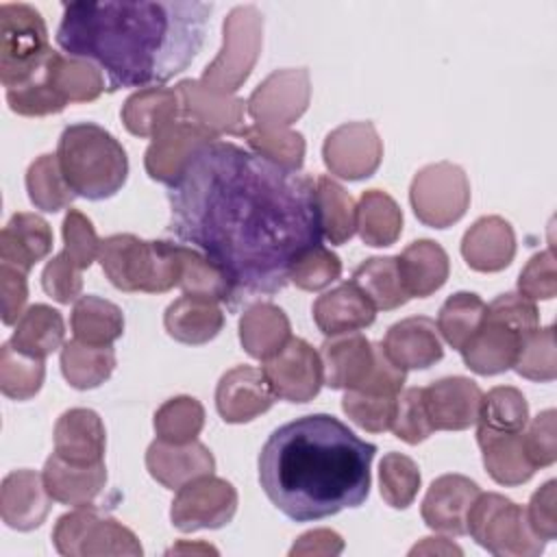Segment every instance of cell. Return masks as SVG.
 <instances>
[{"mask_svg":"<svg viewBox=\"0 0 557 557\" xmlns=\"http://www.w3.org/2000/svg\"><path fill=\"white\" fill-rule=\"evenodd\" d=\"M379 344L361 333L331 335L320 346L324 385L331 389H359L372 374Z\"/></svg>","mask_w":557,"mask_h":557,"instance_id":"d6986e66","label":"cell"},{"mask_svg":"<svg viewBox=\"0 0 557 557\" xmlns=\"http://www.w3.org/2000/svg\"><path fill=\"white\" fill-rule=\"evenodd\" d=\"M168 202V231L226 274L231 309L281 292L294 259L322 242L313 178L231 141L200 148Z\"/></svg>","mask_w":557,"mask_h":557,"instance_id":"6da1fadb","label":"cell"},{"mask_svg":"<svg viewBox=\"0 0 557 557\" xmlns=\"http://www.w3.org/2000/svg\"><path fill=\"white\" fill-rule=\"evenodd\" d=\"M311 78L305 67L276 70L265 76L248 96L246 113L255 126L287 128L309 107Z\"/></svg>","mask_w":557,"mask_h":557,"instance_id":"7c38bea8","label":"cell"},{"mask_svg":"<svg viewBox=\"0 0 557 557\" xmlns=\"http://www.w3.org/2000/svg\"><path fill=\"white\" fill-rule=\"evenodd\" d=\"M57 159L74 194L87 200L115 196L128 176L126 150L107 128L94 122L65 126Z\"/></svg>","mask_w":557,"mask_h":557,"instance_id":"277c9868","label":"cell"},{"mask_svg":"<svg viewBox=\"0 0 557 557\" xmlns=\"http://www.w3.org/2000/svg\"><path fill=\"white\" fill-rule=\"evenodd\" d=\"M168 335L181 344L198 346L211 342L224 326V313L215 300L183 294L163 313Z\"/></svg>","mask_w":557,"mask_h":557,"instance_id":"1f68e13d","label":"cell"},{"mask_svg":"<svg viewBox=\"0 0 557 557\" xmlns=\"http://www.w3.org/2000/svg\"><path fill=\"white\" fill-rule=\"evenodd\" d=\"M424 407L435 431H463L476 424L481 387L466 376H446L422 387Z\"/></svg>","mask_w":557,"mask_h":557,"instance_id":"44dd1931","label":"cell"},{"mask_svg":"<svg viewBox=\"0 0 557 557\" xmlns=\"http://www.w3.org/2000/svg\"><path fill=\"white\" fill-rule=\"evenodd\" d=\"M487 305L472 292H457L444 300L437 313V331L448 346L461 350L483 324Z\"/></svg>","mask_w":557,"mask_h":557,"instance_id":"f6af8a7d","label":"cell"},{"mask_svg":"<svg viewBox=\"0 0 557 557\" xmlns=\"http://www.w3.org/2000/svg\"><path fill=\"white\" fill-rule=\"evenodd\" d=\"M44 67L28 83L7 89V102L13 113L26 117H41L61 113L67 107V102L46 81Z\"/></svg>","mask_w":557,"mask_h":557,"instance_id":"db71d44e","label":"cell"},{"mask_svg":"<svg viewBox=\"0 0 557 557\" xmlns=\"http://www.w3.org/2000/svg\"><path fill=\"white\" fill-rule=\"evenodd\" d=\"M107 433L102 418L94 409L74 407L61 413L54 424V453L70 463H102Z\"/></svg>","mask_w":557,"mask_h":557,"instance_id":"d4e9b609","label":"cell"},{"mask_svg":"<svg viewBox=\"0 0 557 557\" xmlns=\"http://www.w3.org/2000/svg\"><path fill=\"white\" fill-rule=\"evenodd\" d=\"M100 242L91 220L78 209H70L63 218V255L81 270H87L100 252Z\"/></svg>","mask_w":557,"mask_h":557,"instance_id":"9f6ffc18","label":"cell"},{"mask_svg":"<svg viewBox=\"0 0 557 557\" xmlns=\"http://www.w3.org/2000/svg\"><path fill=\"white\" fill-rule=\"evenodd\" d=\"M339 274H342L339 257L329 248H324L322 244L300 252L289 268V281L305 292L324 289L333 281H337Z\"/></svg>","mask_w":557,"mask_h":557,"instance_id":"816d5d0a","label":"cell"},{"mask_svg":"<svg viewBox=\"0 0 557 557\" xmlns=\"http://www.w3.org/2000/svg\"><path fill=\"white\" fill-rule=\"evenodd\" d=\"M376 446L329 413L281 424L259 453V483L294 522L335 516L366 503Z\"/></svg>","mask_w":557,"mask_h":557,"instance_id":"3957f363","label":"cell"},{"mask_svg":"<svg viewBox=\"0 0 557 557\" xmlns=\"http://www.w3.org/2000/svg\"><path fill=\"white\" fill-rule=\"evenodd\" d=\"M292 337L289 318L274 302H252L239 318L242 348L255 359L276 355Z\"/></svg>","mask_w":557,"mask_h":557,"instance_id":"836d02e7","label":"cell"},{"mask_svg":"<svg viewBox=\"0 0 557 557\" xmlns=\"http://www.w3.org/2000/svg\"><path fill=\"white\" fill-rule=\"evenodd\" d=\"M411 555H461V548L455 546L453 542H448L446 537H424L420 544H416L411 550Z\"/></svg>","mask_w":557,"mask_h":557,"instance_id":"e7e4bbea","label":"cell"},{"mask_svg":"<svg viewBox=\"0 0 557 557\" xmlns=\"http://www.w3.org/2000/svg\"><path fill=\"white\" fill-rule=\"evenodd\" d=\"M74 339L89 346H111L124 333V313L100 296H81L72 307Z\"/></svg>","mask_w":557,"mask_h":557,"instance_id":"d590c367","label":"cell"},{"mask_svg":"<svg viewBox=\"0 0 557 557\" xmlns=\"http://www.w3.org/2000/svg\"><path fill=\"white\" fill-rule=\"evenodd\" d=\"M263 46V15L255 4L231 9L222 24V48L198 78L209 89L235 94L252 74Z\"/></svg>","mask_w":557,"mask_h":557,"instance_id":"9c48e42d","label":"cell"},{"mask_svg":"<svg viewBox=\"0 0 557 557\" xmlns=\"http://www.w3.org/2000/svg\"><path fill=\"white\" fill-rule=\"evenodd\" d=\"M26 274L28 272L15 265L0 263V302L4 324H15L24 313V305L28 300Z\"/></svg>","mask_w":557,"mask_h":557,"instance_id":"6125c7cd","label":"cell"},{"mask_svg":"<svg viewBox=\"0 0 557 557\" xmlns=\"http://www.w3.org/2000/svg\"><path fill=\"white\" fill-rule=\"evenodd\" d=\"M420 470L403 453H387L379 463V483L383 500L394 509H407L420 490Z\"/></svg>","mask_w":557,"mask_h":557,"instance_id":"681fc988","label":"cell"},{"mask_svg":"<svg viewBox=\"0 0 557 557\" xmlns=\"http://www.w3.org/2000/svg\"><path fill=\"white\" fill-rule=\"evenodd\" d=\"M41 476L52 500L72 507H85L91 505L102 492L107 483V468L104 461L94 466L70 463L57 453H52L46 459Z\"/></svg>","mask_w":557,"mask_h":557,"instance_id":"83f0119b","label":"cell"},{"mask_svg":"<svg viewBox=\"0 0 557 557\" xmlns=\"http://www.w3.org/2000/svg\"><path fill=\"white\" fill-rule=\"evenodd\" d=\"M470 537L498 557H535L544 540L529 524L527 509L496 492H481L468 511Z\"/></svg>","mask_w":557,"mask_h":557,"instance_id":"52a82bcc","label":"cell"},{"mask_svg":"<svg viewBox=\"0 0 557 557\" xmlns=\"http://www.w3.org/2000/svg\"><path fill=\"white\" fill-rule=\"evenodd\" d=\"M398 270L409 298H426L437 292L450 272L446 250L433 239L411 242L398 257Z\"/></svg>","mask_w":557,"mask_h":557,"instance_id":"d6a6232c","label":"cell"},{"mask_svg":"<svg viewBox=\"0 0 557 557\" xmlns=\"http://www.w3.org/2000/svg\"><path fill=\"white\" fill-rule=\"evenodd\" d=\"M476 442L483 455V466L487 474L507 487L522 485L535 474V463L531 461L522 431L518 433H487L476 431Z\"/></svg>","mask_w":557,"mask_h":557,"instance_id":"f546056e","label":"cell"},{"mask_svg":"<svg viewBox=\"0 0 557 557\" xmlns=\"http://www.w3.org/2000/svg\"><path fill=\"white\" fill-rule=\"evenodd\" d=\"M261 372L274 396L287 403H309L324 385L320 352L302 337H289L276 355L263 359Z\"/></svg>","mask_w":557,"mask_h":557,"instance_id":"5bb4252c","label":"cell"},{"mask_svg":"<svg viewBox=\"0 0 557 557\" xmlns=\"http://www.w3.org/2000/svg\"><path fill=\"white\" fill-rule=\"evenodd\" d=\"M52 250L50 224L35 213H13L0 233V263L28 272Z\"/></svg>","mask_w":557,"mask_h":557,"instance_id":"f1b7e54d","label":"cell"},{"mask_svg":"<svg viewBox=\"0 0 557 557\" xmlns=\"http://www.w3.org/2000/svg\"><path fill=\"white\" fill-rule=\"evenodd\" d=\"M50 52L48 28L35 7L0 4V81L7 89L28 83L46 65Z\"/></svg>","mask_w":557,"mask_h":557,"instance_id":"ba28073f","label":"cell"},{"mask_svg":"<svg viewBox=\"0 0 557 557\" xmlns=\"http://www.w3.org/2000/svg\"><path fill=\"white\" fill-rule=\"evenodd\" d=\"M374 318V305L352 281L324 292L313 302V320L326 337L361 331L370 326Z\"/></svg>","mask_w":557,"mask_h":557,"instance_id":"4316f807","label":"cell"},{"mask_svg":"<svg viewBox=\"0 0 557 557\" xmlns=\"http://www.w3.org/2000/svg\"><path fill=\"white\" fill-rule=\"evenodd\" d=\"M46 363L39 357L17 350L11 342L0 348V389L11 400L33 398L44 383Z\"/></svg>","mask_w":557,"mask_h":557,"instance_id":"bcb514c9","label":"cell"},{"mask_svg":"<svg viewBox=\"0 0 557 557\" xmlns=\"http://www.w3.org/2000/svg\"><path fill=\"white\" fill-rule=\"evenodd\" d=\"M115 370V350L111 346H89L70 339L61 348V372L76 389L102 385Z\"/></svg>","mask_w":557,"mask_h":557,"instance_id":"ab89813d","label":"cell"},{"mask_svg":"<svg viewBox=\"0 0 557 557\" xmlns=\"http://www.w3.org/2000/svg\"><path fill=\"white\" fill-rule=\"evenodd\" d=\"M357 233L366 246H392L403 233V211L396 200L381 189L363 191L357 202Z\"/></svg>","mask_w":557,"mask_h":557,"instance_id":"8d00e7d4","label":"cell"},{"mask_svg":"<svg viewBox=\"0 0 557 557\" xmlns=\"http://www.w3.org/2000/svg\"><path fill=\"white\" fill-rule=\"evenodd\" d=\"M146 468L157 483L168 490H178L198 476L213 474L215 459L198 440L187 444L154 440L146 450Z\"/></svg>","mask_w":557,"mask_h":557,"instance_id":"cb8c5ba5","label":"cell"},{"mask_svg":"<svg viewBox=\"0 0 557 557\" xmlns=\"http://www.w3.org/2000/svg\"><path fill=\"white\" fill-rule=\"evenodd\" d=\"M479 494L481 487L463 474L437 476L420 507L424 524L448 535H468V511Z\"/></svg>","mask_w":557,"mask_h":557,"instance_id":"ac0fdd59","label":"cell"},{"mask_svg":"<svg viewBox=\"0 0 557 557\" xmlns=\"http://www.w3.org/2000/svg\"><path fill=\"white\" fill-rule=\"evenodd\" d=\"M409 202L422 224L433 228L453 226L470 207V181L450 161L424 165L411 181Z\"/></svg>","mask_w":557,"mask_h":557,"instance_id":"8fae6325","label":"cell"},{"mask_svg":"<svg viewBox=\"0 0 557 557\" xmlns=\"http://www.w3.org/2000/svg\"><path fill=\"white\" fill-rule=\"evenodd\" d=\"M374 305V309H396L409 300L396 257H370L355 268L350 278Z\"/></svg>","mask_w":557,"mask_h":557,"instance_id":"60d3db41","label":"cell"},{"mask_svg":"<svg viewBox=\"0 0 557 557\" xmlns=\"http://www.w3.org/2000/svg\"><path fill=\"white\" fill-rule=\"evenodd\" d=\"M389 431L407 444H420L435 431L424 407L422 387H407L398 394Z\"/></svg>","mask_w":557,"mask_h":557,"instance_id":"11a10c76","label":"cell"},{"mask_svg":"<svg viewBox=\"0 0 557 557\" xmlns=\"http://www.w3.org/2000/svg\"><path fill=\"white\" fill-rule=\"evenodd\" d=\"M322 159L333 176L361 181L379 170L383 141L372 122H346L326 135Z\"/></svg>","mask_w":557,"mask_h":557,"instance_id":"9a60e30c","label":"cell"},{"mask_svg":"<svg viewBox=\"0 0 557 557\" xmlns=\"http://www.w3.org/2000/svg\"><path fill=\"white\" fill-rule=\"evenodd\" d=\"M540 326V311L522 294H500L487 309L483 324L459 350L463 363L481 374L492 376L513 368L518 350L529 333Z\"/></svg>","mask_w":557,"mask_h":557,"instance_id":"5b68a950","label":"cell"},{"mask_svg":"<svg viewBox=\"0 0 557 557\" xmlns=\"http://www.w3.org/2000/svg\"><path fill=\"white\" fill-rule=\"evenodd\" d=\"M215 139L218 137L202 126L189 120H178L152 137L144 157V168L152 181L172 185L194 154Z\"/></svg>","mask_w":557,"mask_h":557,"instance_id":"e0dca14e","label":"cell"},{"mask_svg":"<svg viewBox=\"0 0 557 557\" xmlns=\"http://www.w3.org/2000/svg\"><path fill=\"white\" fill-rule=\"evenodd\" d=\"M65 337L63 315L48 305L28 307L22 318L15 322V331L11 335V344L33 357L46 359L54 352Z\"/></svg>","mask_w":557,"mask_h":557,"instance_id":"f35d334b","label":"cell"},{"mask_svg":"<svg viewBox=\"0 0 557 557\" xmlns=\"http://www.w3.org/2000/svg\"><path fill=\"white\" fill-rule=\"evenodd\" d=\"M152 426L157 440L170 444L194 442L205 426V407L194 396H174L157 409Z\"/></svg>","mask_w":557,"mask_h":557,"instance_id":"c3c4849f","label":"cell"},{"mask_svg":"<svg viewBox=\"0 0 557 557\" xmlns=\"http://www.w3.org/2000/svg\"><path fill=\"white\" fill-rule=\"evenodd\" d=\"M513 370L520 376L540 383H548L557 376V348L553 326H537L527 335L513 361Z\"/></svg>","mask_w":557,"mask_h":557,"instance_id":"f907efd6","label":"cell"},{"mask_svg":"<svg viewBox=\"0 0 557 557\" xmlns=\"http://www.w3.org/2000/svg\"><path fill=\"white\" fill-rule=\"evenodd\" d=\"M98 261L113 287L122 292L163 294L181 281L178 244L115 233L100 242Z\"/></svg>","mask_w":557,"mask_h":557,"instance_id":"8992f818","label":"cell"},{"mask_svg":"<svg viewBox=\"0 0 557 557\" xmlns=\"http://www.w3.org/2000/svg\"><path fill=\"white\" fill-rule=\"evenodd\" d=\"M52 544L67 557H104L144 553L137 535L111 516H100L94 507H76L63 513L52 531Z\"/></svg>","mask_w":557,"mask_h":557,"instance_id":"30bf717a","label":"cell"},{"mask_svg":"<svg viewBox=\"0 0 557 557\" xmlns=\"http://www.w3.org/2000/svg\"><path fill=\"white\" fill-rule=\"evenodd\" d=\"M181 550H207V553H215L211 546H174L170 553H181Z\"/></svg>","mask_w":557,"mask_h":557,"instance_id":"03108f58","label":"cell"},{"mask_svg":"<svg viewBox=\"0 0 557 557\" xmlns=\"http://www.w3.org/2000/svg\"><path fill=\"white\" fill-rule=\"evenodd\" d=\"M381 346L405 372L431 368L444 357L437 324L426 315H411L392 324Z\"/></svg>","mask_w":557,"mask_h":557,"instance_id":"603a6c76","label":"cell"},{"mask_svg":"<svg viewBox=\"0 0 557 557\" xmlns=\"http://www.w3.org/2000/svg\"><path fill=\"white\" fill-rule=\"evenodd\" d=\"M178 98H181V113L183 120H189L211 135H242L246 133V100L222 94L215 89H209L200 81L185 78L176 85Z\"/></svg>","mask_w":557,"mask_h":557,"instance_id":"2e32d148","label":"cell"},{"mask_svg":"<svg viewBox=\"0 0 557 557\" xmlns=\"http://www.w3.org/2000/svg\"><path fill=\"white\" fill-rule=\"evenodd\" d=\"M46 81L50 87L70 104V102H91L104 91V76L98 65L87 59L50 52L46 67Z\"/></svg>","mask_w":557,"mask_h":557,"instance_id":"e575fe53","label":"cell"},{"mask_svg":"<svg viewBox=\"0 0 557 557\" xmlns=\"http://www.w3.org/2000/svg\"><path fill=\"white\" fill-rule=\"evenodd\" d=\"M344 550V540L339 533L331 531V529H313L302 533L294 546L289 548L292 557H309V555H324V557H333L339 555Z\"/></svg>","mask_w":557,"mask_h":557,"instance_id":"be15d7a7","label":"cell"},{"mask_svg":"<svg viewBox=\"0 0 557 557\" xmlns=\"http://www.w3.org/2000/svg\"><path fill=\"white\" fill-rule=\"evenodd\" d=\"M52 505L44 476L35 470H13L0 485V516L2 522L15 531L37 529Z\"/></svg>","mask_w":557,"mask_h":557,"instance_id":"7402d4cb","label":"cell"},{"mask_svg":"<svg viewBox=\"0 0 557 557\" xmlns=\"http://www.w3.org/2000/svg\"><path fill=\"white\" fill-rule=\"evenodd\" d=\"M555 409H546L537 413L527 426L522 429L524 446L535 463V468L553 466L557 459V429H555Z\"/></svg>","mask_w":557,"mask_h":557,"instance_id":"91938a15","label":"cell"},{"mask_svg":"<svg viewBox=\"0 0 557 557\" xmlns=\"http://www.w3.org/2000/svg\"><path fill=\"white\" fill-rule=\"evenodd\" d=\"M211 2H70L57 44L70 57L107 72V89L159 87L174 78L202 48Z\"/></svg>","mask_w":557,"mask_h":557,"instance_id":"7a4b0ae2","label":"cell"},{"mask_svg":"<svg viewBox=\"0 0 557 557\" xmlns=\"http://www.w3.org/2000/svg\"><path fill=\"white\" fill-rule=\"evenodd\" d=\"M244 139L252 152L289 172H300L305 161V137L298 131L248 126Z\"/></svg>","mask_w":557,"mask_h":557,"instance_id":"7dc6e473","label":"cell"},{"mask_svg":"<svg viewBox=\"0 0 557 557\" xmlns=\"http://www.w3.org/2000/svg\"><path fill=\"white\" fill-rule=\"evenodd\" d=\"M516 255V233L500 215L479 218L461 239V257L476 272H500Z\"/></svg>","mask_w":557,"mask_h":557,"instance_id":"484cf974","label":"cell"},{"mask_svg":"<svg viewBox=\"0 0 557 557\" xmlns=\"http://www.w3.org/2000/svg\"><path fill=\"white\" fill-rule=\"evenodd\" d=\"M398 396H383V394H368L359 389H346L342 398L344 413L361 429L370 433L389 431L394 411H396Z\"/></svg>","mask_w":557,"mask_h":557,"instance_id":"f5cc1de1","label":"cell"},{"mask_svg":"<svg viewBox=\"0 0 557 557\" xmlns=\"http://www.w3.org/2000/svg\"><path fill=\"white\" fill-rule=\"evenodd\" d=\"M518 294L529 300H550L557 294V265L553 250L533 255L518 276Z\"/></svg>","mask_w":557,"mask_h":557,"instance_id":"6f0895ef","label":"cell"},{"mask_svg":"<svg viewBox=\"0 0 557 557\" xmlns=\"http://www.w3.org/2000/svg\"><path fill=\"white\" fill-rule=\"evenodd\" d=\"M181 281L178 287L187 296H200L215 302L231 305V285L226 274L191 246L178 244Z\"/></svg>","mask_w":557,"mask_h":557,"instance_id":"7bdbcfd3","label":"cell"},{"mask_svg":"<svg viewBox=\"0 0 557 557\" xmlns=\"http://www.w3.org/2000/svg\"><path fill=\"white\" fill-rule=\"evenodd\" d=\"M41 287L57 302L70 305L72 300L81 298L83 270L74 261H70L63 252H59L46 263L41 272Z\"/></svg>","mask_w":557,"mask_h":557,"instance_id":"680465c9","label":"cell"},{"mask_svg":"<svg viewBox=\"0 0 557 557\" xmlns=\"http://www.w3.org/2000/svg\"><path fill=\"white\" fill-rule=\"evenodd\" d=\"M529 422V405L520 389L511 385L492 387L481 398L476 431L487 433H518Z\"/></svg>","mask_w":557,"mask_h":557,"instance_id":"ee69618b","label":"cell"},{"mask_svg":"<svg viewBox=\"0 0 557 557\" xmlns=\"http://www.w3.org/2000/svg\"><path fill=\"white\" fill-rule=\"evenodd\" d=\"M313 183L322 237L335 246L346 244L357 233V205L352 196L329 176H318Z\"/></svg>","mask_w":557,"mask_h":557,"instance_id":"74e56055","label":"cell"},{"mask_svg":"<svg viewBox=\"0 0 557 557\" xmlns=\"http://www.w3.org/2000/svg\"><path fill=\"white\" fill-rule=\"evenodd\" d=\"M26 191L30 202L48 213L65 209L76 198L74 189L61 172L57 154H41L28 165Z\"/></svg>","mask_w":557,"mask_h":557,"instance_id":"b9f144b4","label":"cell"},{"mask_svg":"<svg viewBox=\"0 0 557 557\" xmlns=\"http://www.w3.org/2000/svg\"><path fill=\"white\" fill-rule=\"evenodd\" d=\"M274 392L261 368L237 366L222 374L215 387V407L224 422L244 424L274 405Z\"/></svg>","mask_w":557,"mask_h":557,"instance_id":"ffe728a7","label":"cell"},{"mask_svg":"<svg viewBox=\"0 0 557 557\" xmlns=\"http://www.w3.org/2000/svg\"><path fill=\"white\" fill-rule=\"evenodd\" d=\"M235 511L237 490L226 479L205 474L178 487L170 507V520L178 531L189 533L220 529L233 520Z\"/></svg>","mask_w":557,"mask_h":557,"instance_id":"4fadbf2b","label":"cell"},{"mask_svg":"<svg viewBox=\"0 0 557 557\" xmlns=\"http://www.w3.org/2000/svg\"><path fill=\"white\" fill-rule=\"evenodd\" d=\"M178 120H183V113L176 89L144 87L122 104V122L137 137H154Z\"/></svg>","mask_w":557,"mask_h":557,"instance_id":"4dcf8cb0","label":"cell"},{"mask_svg":"<svg viewBox=\"0 0 557 557\" xmlns=\"http://www.w3.org/2000/svg\"><path fill=\"white\" fill-rule=\"evenodd\" d=\"M527 518L531 529L544 542L557 537V483L550 479L529 500Z\"/></svg>","mask_w":557,"mask_h":557,"instance_id":"94428289","label":"cell"}]
</instances>
